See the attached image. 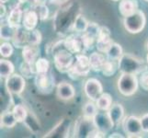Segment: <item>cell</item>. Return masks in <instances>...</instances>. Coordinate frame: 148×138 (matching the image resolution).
Masks as SVG:
<instances>
[{"label":"cell","instance_id":"6da1fadb","mask_svg":"<svg viewBox=\"0 0 148 138\" xmlns=\"http://www.w3.org/2000/svg\"><path fill=\"white\" fill-rule=\"evenodd\" d=\"M62 43V41L53 47V64L55 68L57 69L61 73H68V71L73 66L75 57L74 56V54L66 49L64 46L62 48H59V45Z\"/></svg>","mask_w":148,"mask_h":138},{"label":"cell","instance_id":"7a4b0ae2","mask_svg":"<svg viewBox=\"0 0 148 138\" xmlns=\"http://www.w3.org/2000/svg\"><path fill=\"white\" fill-rule=\"evenodd\" d=\"M118 68L121 73H129L138 75L146 70L144 60L131 54H123L118 61Z\"/></svg>","mask_w":148,"mask_h":138},{"label":"cell","instance_id":"3957f363","mask_svg":"<svg viewBox=\"0 0 148 138\" xmlns=\"http://www.w3.org/2000/svg\"><path fill=\"white\" fill-rule=\"evenodd\" d=\"M139 80L136 75L129 73H121L117 82V88L121 95L125 97L132 96L138 89Z\"/></svg>","mask_w":148,"mask_h":138},{"label":"cell","instance_id":"277c9868","mask_svg":"<svg viewBox=\"0 0 148 138\" xmlns=\"http://www.w3.org/2000/svg\"><path fill=\"white\" fill-rule=\"evenodd\" d=\"M145 24L146 16L145 12L140 9L130 16L124 17L123 19V26L125 30L132 34L140 33L145 29Z\"/></svg>","mask_w":148,"mask_h":138},{"label":"cell","instance_id":"5b68a950","mask_svg":"<svg viewBox=\"0 0 148 138\" xmlns=\"http://www.w3.org/2000/svg\"><path fill=\"white\" fill-rule=\"evenodd\" d=\"M91 70L89 57L84 54H75V60L73 66L68 71L70 78L75 80L79 78H84L88 75Z\"/></svg>","mask_w":148,"mask_h":138},{"label":"cell","instance_id":"8992f818","mask_svg":"<svg viewBox=\"0 0 148 138\" xmlns=\"http://www.w3.org/2000/svg\"><path fill=\"white\" fill-rule=\"evenodd\" d=\"M6 89L9 94L19 95L21 94L26 87V81L22 75L14 73L6 78Z\"/></svg>","mask_w":148,"mask_h":138},{"label":"cell","instance_id":"52a82bcc","mask_svg":"<svg viewBox=\"0 0 148 138\" xmlns=\"http://www.w3.org/2000/svg\"><path fill=\"white\" fill-rule=\"evenodd\" d=\"M123 130L128 137H141L143 129L141 124V118L131 115L122 121Z\"/></svg>","mask_w":148,"mask_h":138},{"label":"cell","instance_id":"ba28073f","mask_svg":"<svg viewBox=\"0 0 148 138\" xmlns=\"http://www.w3.org/2000/svg\"><path fill=\"white\" fill-rule=\"evenodd\" d=\"M84 92L89 100L96 101L103 93V86L97 78H89L84 85Z\"/></svg>","mask_w":148,"mask_h":138},{"label":"cell","instance_id":"9c48e42d","mask_svg":"<svg viewBox=\"0 0 148 138\" xmlns=\"http://www.w3.org/2000/svg\"><path fill=\"white\" fill-rule=\"evenodd\" d=\"M93 122L96 128L100 132L104 133V134H107V133L111 131L115 125L114 122L110 119L108 111H98V113L93 118Z\"/></svg>","mask_w":148,"mask_h":138},{"label":"cell","instance_id":"30bf717a","mask_svg":"<svg viewBox=\"0 0 148 138\" xmlns=\"http://www.w3.org/2000/svg\"><path fill=\"white\" fill-rule=\"evenodd\" d=\"M113 43L114 42L112 41L110 36V29L106 26H101L99 36L96 41V47L98 49V51L102 54H106Z\"/></svg>","mask_w":148,"mask_h":138},{"label":"cell","instance_id":"8fae6325","mask_svg":"<svg viewBox=\"0 0 148 138\" xmlns=\"http://www.w3.org/2000/svg\"><path fill=\"white\" fill-rule=\"evenodd\" d=\"M34 83L37 89L42 93H49L54 87L53 80L48 75V73H36Z\"/></svg>","mask_w":148,"mask_h":138},{"label":"cell","instance_id":"7c38bea8","mask_svg":"<svg viewBox=\"0 0 148 138\" xmlns=\"http://www.w3.org/2000/svg\"><path fill=\"white\" fill-rule=\"evenodd\" d=\"M64 47L74 54H84L85 52L84 45L82 43V40H81V35L80 36L75 34L68 35L64 40Z\"/></svg>","mask_w":148,"mask_h":138},{"label":"cell","instance_id":"4fadbf2b","mask_svg":"<svg viewBox=\"0 0 148 138\" xmlns=\"http://www.w3.org/2000/svg\"><path fill=\"white\" fill-rule=\"evenodd\" d=\"M96 129L93 120L85 118L81 119L75 127V136L76 137H89L90 134Z\"/></svg>","mask_w":148,"mask_h":138},{"label":"cell","instance_id":"5bb4252c","mask_svg":"<svg viewBox=\"0 0 148 138\" xmlns=\"http://www.w3.org/2000/svg\"><path fill=\"white\" fill-rule=\"evenodd\" d=\"M75 90L72 84L67 82H61L56 87V97L64 101L71 100L75 98Z\"/></svg>","mask_w":148,"mask_h":138},{"label":"cell","instance_id":"9a60e30c","mask_svg":"<svg viewBox=\"0 0 148 138\" xmlns=\"http://www.w3.org/2000/svg\"><path fill=\"white\" fill-rule=\"evenodd\" d=\"M40 48L39 45L26 44L22 48V57L24 62L29 65H35L36 61L39 59Z\"/></svg>","mask_w":148,"mask_h":138},{"label":"cell","instance_id":"2e32d148","mask_svg":"<svg viewBox=\"0 0 148 138\" xmlns=\"http://www.w3.org/2000/svg\"><path fill=\"white\" fill-rule=\"evenodd\" d=\"M39 15L36 12V10H27L24 12L23 20H22V27L30 32L36 28L38 21H39Z\"/></svg>","mask_w":148,"mask_h":138},{"label":"cell","instance_id":"e0dca14e","mask_svg":"<svg viewBox=\"0 0 148 138\" xmlns=\"http://www.w3.org/2000/svg\"><path fill=\"white\" fill-rule=\"evenodd\" d=\"M24 16V11L20 8L19 5H17L10 11L9 15L7 18V22L9 23L14 28H20L22 26V20Z\"/></svg>","mask_w":148,"mask_h":138},{"label":"cell","instance_id":"ac0fdd59","mask_svg":"<svg viewBox=\"0 0 148 138\" xmlns=\"http://www.w3.org/2000/svg\"><path fill=\"white\" fill-rule=\"evenodd\" d=\"M139 10V5L136 0H121L119 12L122 17H127Z\"/></svg>","mask_w":148,"mask_h":138},{"label":"cell","instance_id":"d6986e66","mask_svg":"<svg viewBox=\"0 0 148 138\" xmlns=\"http://www.w3.org/2000/svg\"><path fill=\"white\" fill-rule=\"evenodd\" d=\"M106 57L104 54L100 52H94L89 55V63L91 66V70L96 72H101L103 65L106 61Z\"/></svg>","mask_w":148,"mask_h":138},{"label":"cell","instance_id":"ffe728a7","mask_svg":"<svg viewBox=\"0 0 148 138\" xmlns=\"http://www.w3.org/2000/svg\"><path fill=\"white\" fill-rule=\"evenodd\" d=\"M108 113L114 124H119L121 122L123 121L124 108L121 104L115 103L110 107V109L108 111Z\"/></svg>","mask_w":148,"mask_h":138},{"label":"cell","instance_id":"44dd1931","mask_svg":"<svg viewBox=\"0 0 148 138\" xmlns=\"http://www.w3.org/2000/svg\"><path fill=\"white\" fill-rule=\"evenodd\" d=\"M88 23L89 22L88 21V19H86L83 15L79 14L75 18V20L72 24V29L74 32L77 33H84L86 32V29H88Z\"/></svg>","mask_w":148,"mask_h":138},{"label":"cell","instance_id":"7402d4cb","mask_svg":"<svg viewBox=\"0 0 148 138\" xmlns=\"http://www.w3.org/2000/svg\"><path fill=\"white\" fill-rule=\"evenodd\" d=\"M17 122H18L16 118H15L12 111H7L1 114V121H0L1 127L11 129L13 127H15V125L17 124Z\"/></svg>","mask_w":148,"mask_h":138},{"label":"cell","instance_id":"603a6c76","mask_svg":"<svg viewBox=\"0 0 148 138\" xmlns=\"http://www.w3.org/2000/svg\"><path fill=\"white\" fill-rule=\"evenodd\" d=\"M96 104L99 111H108L112 106V98L109 93H102L99 98L96 100Z\"/></svg>","mask_w":148,"mask_h":138},{"label":"cell","instance_id":"cb8c5ba5","mask_svg":"<svg viewBox=\"0 0 148 138\" xmlns=\"http://www.w3.org/2000/svg\"><path fill=\"white\" fill-rule=\"evenodd\" d=\"M15 66L12 62L7 59L0 60V76L2 78H8L9 76L14 74Z\"/></svg>","mask_w":148,"mask_h":138},{"label":"cell","instance_id":"d4e9b609","mask_svg":"<svg viewBox=\"0 0 148 138\" xmlns=\"http://www.w3.org/2000/svg\"><path fill=\"white\" fill-rule=\"evenodd\" d=\"M18 29L12 27L11 25L8 22L3 23L1 25V33H0L1 39L5 41H12L15 37V35H16Z\"/></svg>","mask_w":148,"mask_h":138},{"label":"cell","instance_id":"484cf974","mask_svg":"<svg viewBox=\"0 0 148 138\" xmlns=\"http://www.w3.org/2000/svg\"><path fill=\"white\" fill-rule=\"evenodd\" d=\"M122 54H123V50H122L121 46L117 43H112L110 49L108 50V52L106 53L107 58L113 61H119Z\"/></svg>","mask_w":148,"mask_h":138},{"label":"cell","instance_id":"4316f807","mask_svg":"<svg viewBox=\"0 0 148 138\" xmlns=\"http://www.w3.org/2000/svg\"><path fill=\"white\" fill-rule=\"evenodd\" d=\"M118 61H113V60H110L109 58H107L105 63L103 65V67H102L101 69V72L102 74H103L105 76H113L115 73L117 69L118 68Z\"/></svg>","mask_w":148,"mask_h":138},{"label":"cell","instance_id":"83f0119b","mask_svg":"<svg viewBox=\"0 0 148 138\" xmlns=\"http://www.w3.org/2000/svg\"><path fill=\"white\" fill-rule=\"evenodd\" d=\"M98 110L99 109L97 107V104L94 103L93 100H90L86 102L83 107V116L85 118L93 120L95 115L98 113Z\"/></svg>","mask_w":148,"mask_h":138},{"label":"cell","instance_id":"f1b7e54d","mask_svg":"<svg viewBox=\"0 0 148 138\" xmlns=\"http://www.w3.org/2000/svg\"><path fill=\"white\" fill-rule=\"evenodd\" d=\"M12 111L18 122H24L28 118V111L23 105H15L12 109Z\"/></svg>","mask_w":148,"mask_h":138},{"label":"cell","instance_id":"f546056e","mask_svg":"<svg viewBox=\"0 0 148 138\" xmlns=\"http://www.w3.org/2000/svg\"><path fill=\"white\" fill-rule=\"evenodd\" d=\"M42 36L40 30H33L29 32L28 35V44H32V45H39L42 43Z\"/></svg>","mask_w":148,"mask_h":138},{"label":"cell","instance_id":"4dcf8cb0","mask_svg":"<svg viewBox=\"0 0 148 138\" xmlns=\"http://www.w3.org/2000/svg\"><path fill=\"white\" fill-rule=\"evenodd\" d=\"M36 73H48L50 70V63L45 58H39L35 63Z\"/></svg>","mask_w":148,"mask_h":138},{"label":"cell","instance_id":"1f68e13d","mask_svg":"<svg viewBox=\"0 0 148 138\" xmlns=\"http://www.w3.org/2000/svg\"><path fill=\"white\" fill-rule=\"evenodd\" d=\"M20 71L24 78H30L32 75L36 74V69H35V65H29L26 62L20 65Z\"/></svg>","mask_w":148,"mask_h":138},{"label":"cell","instance_id":"d6a6232c","mask_svg":"<svg viewBox=\"0 0 148 138\" xmlns=\"http://www.w3.org/2000/svg\"><path fill=\"white\" fill-rule=\"evenodd\" d=\"M13 52H14L13 45L10 43L5 42L0 45V54H1L2 57L8 58L12 55Z\"/></svg>","mask_w":148,"mask_h":138},{"label":"cell","instance_id":"836d02e7","mask_svg":"<svg viewBox=\"0 0 148 138\" xmlns=\"http://www.w3.org/2000/svg\"><path fill=\"white\" fill-rule=\"evenodd\" d=\"M35 8H36L35 10H36V12L38 13L40 20H45L48 19L50 11H49L48 7L46 6V4L43 3V4L37 5V6H35Z\"/></svg>","mask_w":148,"mask_h":138},{"label":"cell","instance_id":"e575fe53","mask_svg":"<svg viewBox=\"0 0 148 138\" xmlns=\"http://www.w3.org/2000/svg\"><path fill=\"white\" fill-rule=\"evenodd\" d=\"M81 40H82V43H83V45H84L85 51L92 49L95 41H97L96 38L90 36V35H88V33H86V32L82 33V35H81Z\"/></svg>","mask_w":148,"mask_h":138},{"label":"cell","instance_id":"d590c367","mask_svg":"<svg viewBox=\"0 0 148 138\" xmlns=\"http://www.w3.org/2000/svg\"><path fill=\"white\" fill-rule=\"evenodd\" d=\"M99 30H100V27L97 23L89 22L88 29H86V33H88V35H90V36H92V37L97 39L99 36Z\"/></svg>","mask_w":148,"mask_h":138},{"label":"cell","instance_id":"8d00e7d4","mask_svg":"<svg viewBox=\"0 0 148 138\" xmlns=\"http://www.w3.org/2000/svg\"><path fill=\"white\" fill-rule=\"evenodd\" d=\"M140 84L143 89L148 91V72L142 73V76L140 78Z\"/></svg>","mask_w":148,"mask_h":138},{"label":"cell","instance_id":"74e56055","mask_svg":"<svg viewBox=\"0 0 148 138\" xmlns=\"http://www.w3.org/2000/svg\"><path fill=\"white\" fill-rule=\"evenodd\" d=\"M141 124L143 132L148 133V113H145L141 117Z\"/></svg>","mask_w":148,"mask_h":138},{"label":"cell","instance_id":"f35d334b","mask_svg":"<svg viewBox=\"0 0 148 138\" xmlns=\"http://www.w3.org/2000/svg\"><path fill=\"white\" fill-rule=\"evenodd\" d=\"M69 0H50L51 3H53L54 5H58V6H61V5H64L65 3H67Z\"/></svg>","mask_w":148,"mask_h":138},{"label":"cell","instance_id":"ab89813d","mask_svg":"<svg viewBox=\"0 0 148 138\" xmlns=\"http://www.w3.org/2000/svg\"><path fill=\"white\" fill-rule=\"evenodd\" d=\"M6 15V7L4 6V4H1V18H4Z\"/></svg>","mask_w":148,"mask_h":138},{"label":"cell","instance_id":"60d3db41","mask_svg":"<svg viewBox=\"0 0 148 138\" xmlns=\"http://www.w3.org/2000/svg\"><path fill=\"white\" fill-rule=\"evenodd\" d=\"M110 138H113V137H118V138H122L123 137V135H121V134H118V133H113V134H111L110 136H109Z\"/></svg>","mask_w":148,"mask_h":138},{"label":"cell","instance_id":"b9f144b4","mask_svg":"<svg viewBox=\"0 0 148 138\" xmlns=\"http://www.w3.org/2000/svg\"><path fill=\"white\" fill-rule=\"evenodd\" d=\"M32 3L35 5V6H37V5H40V4H43L45 3V0H32Z\"/></svg>","mask_w":148,"mask_h":138},{"label":"cell","instance_id":"7bdbcfd3","mask_svg":"<svg viewBox=\"0 0 148 138\" xmlns=\"http://www.w3.org/2000/svg\"><path fill=\"white\" fill-rule=\"evenodd\" d=\"M1 1V4H5V3H7V2H8L9 0H0Z\"/></svg>","mask_w":148,"mask_h":138},{"label":"cell","instance_id":"ee69618b","mask_svg":"<svg viewBox=\"0 0 148 138\" xmlns=\"http://www.w3.org/2000/svg\"><path fill=\"white\" fill-rule=\"evenodd\" d=\"M146 62H147V64H148V54H147V55H146Z\"/></svg>","mask_w":148,"mask_h":138},{"label":"cell","instance_id":"f6af8a7d","mask_svg":"<svg viewBox=\"0 0 148 138\" xmlns=\"http://www.w3.org/2000/svg\"><path fill=\"white\" fill-rule=\"evenodd\" d=\"M146 49H147V52H148V42H147V43H146Z\"/></svg>","mask_w":148,"mask_h":138},{"label":"cell","instance_id":"bcb514c9","mask_svg":"<svg viewBox=\"0 0 148 138\" xmlns=\"http://www.w3.org/2000/svg\"><path fill=\"white\" fill-rule=\"evenodd\" d=\"M112 1H115V2H117V1H121V0H112Z\"/></svg>","mask_w":148,"mask_h":138},{"label":"cell","instance_id":"7dc6e473","mask_svg":"<svg viewBox=\"0 0 148 138\" xmlns=\"http://www.w3.org/2000/svg\"><path fill=\"white\" fill-rule=\"evenodd\" d=\"M144 1H145V2H148V0H144Z\"/></svg>","mask_w":148,"mask_h":138}]
</instances>
